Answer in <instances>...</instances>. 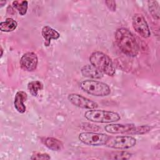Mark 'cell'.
<instances>
[{"instance_id":"7","label":"cell","mask_w":160,"mask_h":160,"mask_svg":"<svg viewBox=\"0 0 160 160\" xmlns=\"http://www.w3.org/2000/svg\"><path fill=\"white\" fill-rule=\"evenodd\" d=\"M132 24L135 31L142 38H148L151 36V31L148 24L144 17L140 13L134 14L132 19Z\"/></svg>"},{"instance_id":"19","label":"cell","mask_w":160,"mask_h":160,"mask_svg":"<svg viewBox=\"0 0 160 160\" xmlns=\"http://www.w3.org/2000/svg\"><path fill=\"white\" fill-rule=\"evenodd\" d=\"M109 156V158L112 159H129L131 158L132 154L125 151H118L111 152Z\"/></svg>"},{"instance_id":"8","label":"cell","mask_w":160,"mask_h":160,"mask_svg":"<svg viewBox=\"0 0 160 160\" xmlns=\"http://www.w3.org/2000/svg\"><path fill=\"white\" fill-rule=\"evenodd\" d=\"M69 101L74 106L81 109H94L98 107V104L79 94L71 93L68 95Z\"/></svg>"},{"instance_id":"17","label":"cell","mask_w":160,"mask_h":160,"mask_svg":"<svg viewBox=\"0 0 160 160\" xmlns=\"http://www.w3.org/2000/svg\"><path fill=\"white\" fill-rule=\"evenodd\" d=\"M12 8L16 9L21 16H24L27 13L28 2L27 1H14L12 2Z\"/></svg>"},{"instance_id":"9","label":"cell","mask_w":160,"mask_h":160,"mask_svg":"<svg viewBox=\"0 0 160 160\" xmlns=\"http://www.w3.org/2000/svg\"><path fill=\"white\" fill-rule=\"evenodd\" d=\"M134 124H109L104 127V130L109 134H134L136 129Z\"/></svg>"},{"instance_id":"18","label":"cell","mask_w":160,"mask_h":160,"mask_svg":"<svg viewBox=\"0 0 160 160\" xmlns=\"http://www.w3.org/2000/svg\"><path fill=\"white\" fill-rule=\"evenodd\" d=\"M148 8L152 17L156 20L159 19V5L156 1H148Z\"/></svg>"},{"instance_id":"15","label":"cell","mask_w":160,"mask_h":160,"mask_svg":"<svg viewBox=\"0 0 160 160\" xmlns=\"http://www.w3.org/2000/svg\"><path fill=\"white\" fill-rule=\"evenodd\" d=\"M18 26L17 22L11 18H8L4 21L0 23V30L2 32H12L16 29Z\"/></svg>"},{"instance_id":"16","label":"cell","mask_w":160,"mask_h":160,"mask_svg":"<svg viewBox=\"0 0 160 160\" xmlns=\"http://www.w3.org/2000/svg\"><path fill=\"white\" fill-rule=\"evenodd\" d=\"M43 89V84L39 81H32L28 84V89L33 96H37L38 92Z\"/></svg>"},{"instance_id":"11","label":"cell","mask_w":160,"mask_h":160,"mask_svg":"<svg viewBox=\"0 0 160 160\" xmlns=\"http://www.w3.org/2000/svg\"><path fill=\"white\" fill-rule=\"evenodd\" d=\"M41 35L44 40V46L48 47L51 44L52 39L56 40L59 38V33L49 26H44L41 29Z\"/></svg>"},{"instance_id":"13","label":"cell","mask_w":160,"mask_h":160,"mask_svg":"<svg viewBox=\"0 0 160 160\" xmlns=\"http://www.w3.org/2000/svg\"><path fill=\"white\" fill-rule=\"evenodd\" d=\"M81 72L84 77L91 79H101L104 74L92 64H86L82 67Z\"/></svg>"},{"instance_id":"2","label":"cell","mask_w":160,"mask_h":160,"mask_svg":"<svg viewBox=\"0 0 160 160\" xmlns=\"http://www.w3.org/2000/svg\"><path fill=\"white\" fill-rule=\"evenodd\" d=\"M89 62L102 73L109 76H113L116 73L111 59L101 51H97L92 52L89 56Z\"/></svg>"},{"instance_id":"14","label":"cell","mask_w":160,"mask_h":160,"mask_svg":"<svg viewBox=\"0 0 160 160\" xmlns=\"http://www.w3.org/2000/svg\"><path fill=\"white\" fill-rule=\"evenodd\" d=\"M44 143L48 149L54 151H59L63 148L62 141L55 138L48 137L44 139Z\"/></svg>"},{"instance_id":"3","label":"cell","mask_w":160,"mask_h":160,"mask_svg":"<svg viewBox=\"0 0 160 160\" xmlns=\"http://www.w3.org/2000/svg\"><path fill=\"white\" fill-rule=\"evenodd\" d=\"M84 117L88 120L94 122L111 123L118 121L121 119L120 115L114 111L90 109L84 113Z\"/></svg>"},{"instance_id":"1","label":"cell","mask_w":160,"mask_h":160,"mask_svg":"<svg viewBox=\"0 0 160 160\" xmlns=\"http://www.w3.org/2000/svg\"><path fill=\"white\" fill-rule=\"evenodd\" d=\"M114 39L119 49L126 55L135 57L139 48L132 33L125 28H118L114 33Z\"/></svg>"},{"instance_id":"6","label":"cell","mask_w":160,"mask_h":160,"mask_svg":"<svg viewBox=\"0 0 160 160\" xmlns=\"http://www.w3.org/2000/svg\"><path fill=\"white\" fill-rule=\"evenodd\" d=\"M109 136L104 133L94 132H83L79 133V140L84 144L92 146L105 145Z\"/></svg>"},{"instance_id":"20","label":"cell","mask_w":160,"mask_h":160,"mask_svg":"<svg viewBox=\"0 0 160 160\" xmlns=\"http://www.w3.org/2000/svg\"><path fill=\"white\" fill-rule=\"evenodd\" d=\"M151 129V127L148 125H141L136 126L134 134H144L148 133Z\"/></svg>"},{"instance_id":"22","label":"cell","mask_w":160,"mask_h":160,"mask_svg":"<svg viewBox=\"0 0 160 160\" xmlns=\"http://www.w3.org/2000/svg\"><path fill=\"white\" fill-rule=\"evenodd\" d=\"M105 4H106V6L111 11H112V12L116 11V3L115 1H110V0L106 1Z\"/></svg>"},{"instance_id":"12","label":"cell","mask_w":160,"mask_h":160,"mask_svg":"<svg viewBox=\"0 0 160 160\" xmlns=\"http://www.w3.org/2000/svg\"><path fill=\"white\" fill-rule=\"evenodd\" d=\"M28 95L26 92L23 91H18L16 92L14 99V106L16 111L19 113H24L26 110V107L24 104V102L27 100Z\"/></svg>"},{"instance_id":"10","label":"cell","mask_w":160,"mask_h":160,"mask_svg":"<svg viewBox=\"0 0 160 160\" xmlns=\"http://www.w3.org/2000/svg\"><path fill=\"white\" fill-rule=\"evenodd\" d=\"M38 59L36 53L28 52L24 53L21 58L19 64L22 69L31 72L34 71L38 66Z\"/></svg>"},{"instance_id":"24","label":"cell","mask_w":160,"mask_h":160,"mask_svg":"<svg viewBox=\"0 0 160 160\" xmlns=\"http://www.w3.org/2000/svg\"><path fill=\"white\" fill-rule=\"evenodd\" d=\"M2 52H3V49H2V48H1V58L2 56Z\"/></svg>"},{"instance_id":"4","label":"cell","mask_w":160,"mask_h":160,"mask_svg":"<svg viewBox=\"0 0 160 160\" xmlns=\"http://www.w3.org/2000/svg\"><path fill=\"white\" fill-rule=\"evenodd\" d=\"M79 86L83 91L95 96H106L111 93V88L106 83L96 80H84Z\"/></svg>"},{"instance_id":"5","label":"cell","mask_w":160,"mask_h":160,"mask_svg":"<svg viewBox=\"0 0 160 160\" xmlns=\"http://www.w3.org/2000/svg\"><path fill=\"white\" fill-rule=\"evenodd\" d=\"M136 144V139L134 137L124 135L109 136L104 146L116 149H125L134 146Z\"/></svg>"},{"instance_id":"23","label":"cell","mask_w":160,"mask_h":160,"mask_svg":"<svg viewBox=\"0 0 160 160\" xmlns=\"http://www.w3.org/2000/svg\"><path fill=\"white\" fill-rule=\"evenodd\" d=\"M6 3V1H0V4H1V8H2L4 5H5V4Z\"/></svg>"},{"instance_id":"21","label":"cell","mask_w":160,"mask_h":160,"mask_svg":"<svg viewBox=\"0 0 160 160\" xmlns=\"http://www.w3.org/2000/svg\"><path fill=\"white\" fill-rule=\"evenodd\" d=\"M51 159V157L48 154L38 152L34 153L31 157V159Z\"/></svg>"}]
</instances>
